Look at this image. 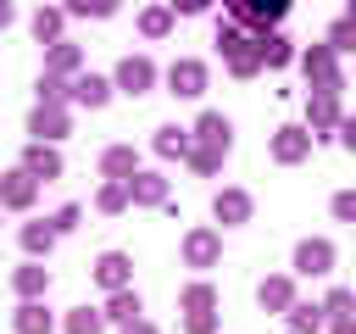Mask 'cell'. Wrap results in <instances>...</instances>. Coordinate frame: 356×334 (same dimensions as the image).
Here are the masks:
<instances>
[{"instance_id": "1", "label": "cell", "mask_w": 356, "mask_h": 334, "mask_svg": "<svg viewBox=\"0 0 356 334\" xmlns=\"http://www.w3.org/2000/svg\"><path fill=\"white\" fill-rule=\"evenodd\" d=\"M33 200H39V178H33L28 167H17V173L0 178V206H6V212H28Z\"/></svg>"}, {"instance_id": "2", "label": "cell", "mask_w": 356, "mask_h": 334, "mask_svg": "<svg viewBox=\"0 0 356 334\" xmlns=\"http://www.w3.org/2000/svg\"><path fill=\"white\" fill-rule=\"evenodd\" d=\"M11 289H17L22 301H39V295L50 289V267H44L39 256H28V262H22L17 273H11Z\"/></svg>"}, {"instance_id": "3", "label": "cell", "mask_w": 356, "mask_h": 334, "mask_svg": "<svg viewBox=\"0 0 356 334\" xmlns=\"http://www.w3.org/2000/svg\"><path fill=\"white\" fill-rule=\"evenodd\" d=\"M28 134L44 139V145H56V139L67 134V111H61V106H33V111H28Z\"/></svg>"}, {"instance_id": "4", "label": "cell", "mask_w": 356, "mask_h": 334, "mask_svg": "<svg viewBox=\"0 0 356 334\" xmlns=\"http://www.w3.org/2000/svg\"><path fill=\"white\" fill-rule=\"evenodd\" d=\"M22 167L39 178V184H50V178H61V156L44 145V139H28V150H22Z\"/></svg>"}, {"instance_id": "5", "label": "cell", "mask_w": 356, "mask_h": 334, "mask_svg": "<svg viewBox=\"0 0 356 334\" xmlns=\"http://www.w3.org/2000/svg\"><path fill=\"white\" fill-rule=\"evenodd\" d=\"M150 84H156V67H150L145 56H128V61L117 67V89H122V95H145Z\"/></svg>"}, {"instance_id": "6", "label": "cell", "mask_w": 356, "mask_h": 334, "mask_svg": "<svg viewBox=\"0 0 356 334\" xmlns=\"http://www.w3.org/2000/svg\"><path fill=\"white\" fill-rule=\"evenodd\" d=\"M17 239H22V250H28V256H50V245H56L61 234H56V223H50V217H33V223H22V234H17Z\"/></svg>"}, {"instance_id": "7", "label": "cell", "mask_w": 356, "mask_h": 334, "mask_svg": "<svg viewBox=\"0 0 356 334\" xmlns=\"http://www.w3.org/2000/svg\"><path fill=\"white\" fill-rule=\"evenodd\" d=\"M128 195H134L139 206H161V200H167V178H161V173H134V178H128Z\"/></svg>"}, {"instance_id": "8", "label": "cell", "mask_w": 356, "mask_h": 334, "mask_svg": "<svg viewBox=\"0 0 356 334\" xmlns=\"http://www.w3.org/2000/svg\"><path fill=\"white\" fill-rule=\"evenodd\" d=\"M11 328H17V334H50L56 323H50L44 301H22V306H17V317H11Z\"/></svg>"}, {"instance_id": "9", "label": "cell", "mask_w": 356, "mask_h": 334, "mask_svg": "<svg viewBox=\"0 0 356 334\" xmlns=\"http://www.w3.org/2000/svg\"><path fill=\"white\" fill-rule=\"evenodd\" d=\"M61 22H67V6H39L33 11V39L39 45H56L61 39Z\"/></svg>"}, {"instance_id": "10", "label": "cell", "mask_w": 356, "mask_h": 334, "mask_svg": "<svg viewBox=\"0 0 356 334\" xmlns=\"http://www.w3.org/2000/svg\"><path fill=\"white\" fill-rule=\"evenodd\" d=\"M72 100L95 111V106H106V100H111V84H106V78H95V72H83V78H72Z\"/></svg>"}, {"instance_id": "11", "label": "cell", "mask_w": 356, "mask_h": 334, "mask_svg": "<svg viewBox=\"0 0 356 334\" xmlns=\"http://www.w3.org/2000/svg\"><path fill=\"white\" fill-rule=\"evenodd\" d=\"M95 278H100L106 289H128V256H122V250H106V256L95 262Z\"/></svg>"}, {"instance_id": "12", "label": "cell", "mask_w": 356, "mask_h": 334, "mask_svg": "<svg viewBox=\"0 0 356 334\" xmlns=\"http://www.w3.org/2000/svg\"><path fill=\"white\" fill-rule=\"evenodd\" d=\"M245 22H278L284 11H289V0H228Z\"/></svg>"}, {"instance_id": "13", "label": "cell", "mask_w": 356, "mask_h": 334, "mask_svg": "<svg viewBox=\"0 0 356 334\" xmlns=\"http://www.w3.org/2000/svg\"><path fill=\"white\" fill-rule=\"evenodd\" d=\"M78 61H83V50L67 45V39H56V45L44 50V72H61V78H67V72H78Z\"/></svg>"}, {"instance_id": "14", "label": "cell", "mask_w": 356, "mask_h": 334, "mask_svg": "<svg viewBox=\"0 0 356 334\" xmlns=\"http://www.w3.org/2000/svg\"><path fill=\"white\" fill-rule=\"evenodd\" d=\"M167 84H172V95H200L206 72H200V61H178V67L167 72Z\"/></svg>"}, {"instance_id": "15", "label": "cell", "mask_w": 356, "mask_h": 334, "mask_svg": "<svg viewBox=\"0 0 356 334\" xmlns=\"http://www.w3.org/2000/svg\"><path fill=\"white\" fill-rule=\"evenodd\" d=\"M106 328V312H95V306H72L67 312V334H100Z\"/></svg>"}, {"instance_id": "16", "label": "cell", "mask_w": 356, "mask_h": 334, "mask_svg": "<svg viewBox=\"0 0 356 334\" xmlns=\"http://www.w3.org/2000/svg\"><path fill=\"white\" fill-rule=\"evenodd\" d=\"M100 167H106V178H134V150L128 145H111L100 156Z\"/></svg>"}, {"instance_id": "17", "label": "cell", "mask_w": 356, "mask_h": 334, "mask_svg": "<svg viewBox=\"0 0 356 334\" xmlns=\"http://www.w3.org/2000/svg\"><path fill=\"white\" fill-rule=\"evenodd\" d=\"M106 317H111V323H134V317H139V295H134V289H111Z\"/></svg>"}, {"instance_id": "18", "label": "cell", "mask_w": 356, "mask_h": 334, "mask_svg": "<svg viewBox=\"0 0 356 334\" xmlns=\"http://www.w3.org/2000/svg\"><path fill=\"white\" fill-rule=\"evenodd\" d=\"M67 95H72V89H67L61 72H44V78H39V106H61Z\"/></svg>"}, {"instance_id": "19", "label": "cell", "mask_w": 356, "mask_h": 334, "mask_svg": "<svg viewBox=\"0 0 356 334\" xmlns=\"http://www.w3.org/2000/svg\"><path fill=\"white\" fill-rule=\"evenodd\" d=\"M184 256H189L195 267H206V262L217 256V239H211V234H189V239H184Z\"/></svg>"}, {"instance_id": "20", "label": "cell", "mask_w": 356, "mask_h": 334, "mask_svg": "<svg viewBox=\"0 0 356 334\" xmlns=\"http://www.w3.org/2000/svg\"><path fill=\"white\" fill-rule=\"evenodd\" d=\"M295 262H300V273H328V245H323V239H312V245H300V256H295Z\"/></svg>"}, {"instance_id": "21", "label": "cell", "mask_w": 356, "mask_h": 334, "mask_svg": "<svg viewBox=\"0 0 356 334\" xmlns=\"http://www.w3.org/2000/svg\"><path fill=\"white\" fill-rule=\"evenodd\" d=\"M134 195H128V178H111L106 189H100V212H122Z\"/></svg>"}, {"instance_id": "22", "label": "cell", "mask_w": 356, "mask_h": 334, "mask_svg": "<svg viewBox=\"0 0 356 334\" xmlns=\"http://www.w3.org/2000/svg\"><path fill=\"white\" fill-rule=\"evenodd\" d=\"M245 212H250V200H245V195H234V189H228V195H217V217H222V223H245Z\"/></svg>"}, {"instance_id": "23", "label": "cell", "mask_w": 356, "mask_h": 334, "mask_svg": "<svg viewBox=\"0 0 356 334\" xmlns=\"http://www.w3.org/2000/svg\"><path fill=\"white\" fill-rule=\"evenodd\" d=\"M67 11H72V17H111L117 0H67Z\"/></svg>"}, {"instance_id": "24", "label": "cell", "mask_w": 356, "mask_h": 334, "mask_svg": "<svg viewBox=\"0 0 356 334\" xmlns=\"http://www.w3.org/2000/svg\"><path fill=\"white\" fill-rule=\"evenodd\" d=\"M184 145H189V139H184V128H161V134H156V150H161V156H178Z\"/></svg>"}, {"instance_id": "25", "label": "cell", "mask_w": 356, "mask_h": 334, "mask_svg": "<svg viewBox=\"0 0 356 334\" xmlns=\"http://www.w3.org/2000/svg\"><path fill=\"white\" fill-rule=\"evenodd\" d=\"M300 150H306V134H300V128H284V139H278V156H284V161H295Z\"/></svg>"}, {"instance_id": "26", "label": "cell", "mask_w": 356, "mask_h": 334, "mask_svg": "<svg viewBox=\"0 0 356 334\" xmlns=\"http://www.w3.org/2000/svg\"><path fill=\"white\" fill-rule=\"evenodd\" d=\"M261 301H267V306H284V301H289V284H284V278L261 284Z\"/></svg>"}, {"instance_id": "27", "label": "cell", "mask_w": 356, "mask_h": 334, "mask_svg": "<svg viewBox=\"0 0 356 334\" xmlns=\"http://www.w3.org/2000/svg\"><path fill=\"white\" fill-rule=\"evenodd\" d=\"M139 28H145L150 39H156V33H167V11H145V17H139Z\"/></svg>"}, {"instance_id": "28", "label": "cell", "mask_w": 356, "mask_h": 334, "mask_svg": "<svg viewBox=\"0 0 356 334\" xmlns=\"http://www.w3.org/2000/svg\"><path fill=\"white\" fill-rule=\"evenodd\" d=\"M50 223H56V234H72V228H78V206H61Z\"/></svg>"}, {"instance_id": "29", "label": "cell", "mask_w": 356, "mask_h": 334, "mask_svg": "<svg viewBox=\"0 0 356 334\" xmlns=\"http://www.w3.org/2000/svg\"><path fill=\"white\" fill-rule=\"evenodd\" d=\"M184 306H189V312H206V306H211V289H206V284H195V289L184 295Z\"/></svg>"}, {"instance_id": "30", "label": "cell", "mask_w": 356, "mask_h": 334, "mask_svg": "<svg viewBox=\"0 0 356 334\" xmlns=\"http://www.w3.org/2000/svg\"><path fill=\"white\" fill-rule=\"evenodd\" d=\"M334 45H345V50H350V45H356V22H339V28H334Z\"/></svg>"}, {"instance_id": "31", "label": "cell", "mask_w": 356, "mask_h": 334, "mask_svg": "<svg viewBox=\"0 0 356 334\" xmlns=\"http://www.w3.org/2000/svg\"><path fill=\"white\" fill-rule=\"evenodd\" d=\"M334 212H339V217H356V195H339V200H334Z\"/></svg>"}, {"instance_id": "32", "label": "cell", "mask_w": 356, "mask_h": 334, "mask_svg": "<svg viewBox=\"0 0 356 334\" xmlns=\"http://www.w3.org/2000/svg\"><path fill=\"white\" fill-rule=\"evenodd\" d=\"M11 22H17V6H11V0H0V28H11Z\"/></svg>"}, {"instance_id": "33", "label": "cell", "mask_w": 356, "mask_h": 334, "mask_svg": "<svg viewBox=\"0 0 356 334\" xmlns=\"http://www.w3.org/2000/svg\"><path fill=\"white\" fill-rule=\"evenodd\" d=\"M122 334H156V328H150V323H139V317H134V323H122Z\"/></svg>"}, {"instance_id": "34", "label": "cell", "mask_w": 356, "mask_h": 334, "mask_svg": "<svg viewBox=\"0 0 356 334\" xmlns=\"http://www.w3.org/2000/svg\"><path fill=\"white\" fill-rule=\"evenodd\" d=\"M178 11H206V0H172Z\"/></svg>"}, {"instance_id": "35", "label": "cell", "mask_w": 356, "mask_h": 334, "mask_svg": "<svg viewBox=\"0 0 356 334\" xmlns=\"http://www.w3.org/2000/svg\"><path fill=\"white\" fill-rule=\"evenodd\" d=\"M345 145H350V150H356V122H345Z\"/></svg>"}, {"instance_id": "36", "label": "cell", "mask_w": 356, "mask_h": 334, "mask_svg": "<svg viewBox=\"0 0 356 334\" xmlns=\"http://www.w3.org/2000/svg\"><path fill=\"white\" fill-rule=\"evenodd\" d=\"M334 334H356V323H339V328H334Z\"/></svg>"}, {"instance_id": "37", "label": "cell", "mask_w": 356, "mask_h": 334, "mask_svg": "<svg viewBox=\"0 0 356 334\" xmlns=\"http://www.w3.org/2000/svg\"><path fill=\"white\" fill-rule=\"evenodd\" d=\"M350 17H356V6H350Z\"/></svg>"}]
</instances>
